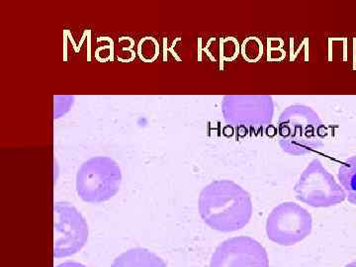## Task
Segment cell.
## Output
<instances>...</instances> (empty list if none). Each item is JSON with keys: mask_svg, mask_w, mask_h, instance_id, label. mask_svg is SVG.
I'll return each mask as SVG.
<instances>
[{"mask_svg": "<svg viewBox=\"0 0 356 267\" xmlns=\"http://www.w3.org/2000/svg\"><path fill=\"white\" fill-rule=\"evenodd\" d=\"M199 214L215 231L231 233L245 228L252 216L250 194L232 180H214L198 199Z\"/></svg>", "mask_w": 356, "mask_h": 267, "instance_id": "obj_1", "label": "cell"}, {"mask_svg": "<svg viewBox=\"0 0 356 267\" xmlns=\"http://www.w3.org/2000/svg\"><path fill=\"white\" fill-rule=\"evenodd\" d=\"M325 127L317 112L304 104L287 107L277 122L278 144L285 154L302 156L324 145Z\"/></svg>", "mask_w": 356, "mask_h": 267, "instance_id": "obj_2", "label": "cell"}, {"mask_svg": "<svg viewBox=\"0 0 356 267\" xmlns=\"http://www.w3.org/2000/svg\"><path fill=\"white\" fill-rule=\"evenodd\" d=\"M121 184L120 166L108 156L88 159L76 173L77 195L86 203L106 202L118 193Z\"/></svg>", "mask_w": 356, "mask_h": 267, "instance_id": "obj_3", "label": "cell"}, {"mask_svg": "<svg viewBox=\"0 0 356 267\" xmlns=\"http://www.w3.org/2000/svg\"><path fill=\"white\" fill-rule=\"evenodd\" d=\"M294 192L299 201L315 208L332 207L346 199L341 185L318 159H314L307 165L295 184Z\"/></svg>", "mask_w": 356, "mask_h": 267, "instance_id": "obj_4", "label": "cell"}, {"mask_svg": "<svg viewBox=\"0 0 356 267\" xmlns=\"http://www.w3.org/2000/svg\"><path fill=\"white\" fill-rule=\"evenodd\" d=\"M274 108L270 95H227L222 102L226 123L245 130L259 131L271 125Z\"/></svg>", "mask_w": 356, "mask_h": 267, "instance_id": "obj_5", "label": "cell"}, {"mask_svg": "<svg viewBox=\"0 0 356 267\" xmlns=\"http://www.w3.org/2000/svg\"><path fill=\"white\" fill-rule=\"evenodd\" d=\"M312 215L298 204L284 202L276 206L266 221V234L271 242L280 245H296L310 236Z\"/></svg>", "mask_w": 356, "mask_h": 267, "instance_id": "obj_6", "label": "cell"}, {"mask_svg": "<svg viewBox=\"0 0 356 267\" xmlns=\"http://www.w3.org/2000/svg\"><path fill=\"white\" fill-rule=\"evenodd\" d=\"M55 259L76 254L83 250L88 240V225L86 218L74 205L65 201L56 202Z\"/></svg>", "mask_w": 356, "mask_h": 267, "instance_id": "obj_7", "label": "cell"}, {"mask_svg": "<svg viewBox=\"0 0 356 267\" xmlns=\"http://www.w3.org/2000/svg\"><path fill=\"white\" fill-rule=\"evenodd\" d=\"M210 267H269L268 255L254 238L235 236L218 245Z\"/></svg>", "mask_w": 356, "mask_h": 267, "instance_id": "obj_8", "label": "cell"}, {"mask_svg": "<svg viewBox=\"0 0 356 267\" xmlns=\"http://www.w3.org/2000/svg\"><path fill=\"white\" fill-rule=\"evenodd\" d=\"M111 267H168L163 259L151 250L135 248L126 250L112 262Z\"/></svg>", "mask_w": 356, "mask_h": 267, "instance_id": "obj_9", "label": "cell"}, {"mask_svg": "<svg viewBox=\"0 0 356 267\" xmlns=\"http://www.w3.org/2000/svg\"><path fill=\"white\" fill-rule=\"evenodd\" d=\"M337 178L346 192V199L356 206V154L341 163Z\"/></svg>", "mask_w": 356, "mask_h": 267, "instance_id": "obj_10", "label": "cell"}, {"mask_svg": "<svg viewBox=\"0 0 356 267\" xmlns=\"http://www.w3.org/2000/svg\"><path fill=\"white\" fill-rule=\"evenodd\" d=\"M74 104V97L70 95L55 96V119L60 118L67 112L70 111V107Z\"/></svg>", "mask_w": 356, "mask_h": 267, "instance_id": "obj_11", "label": "cell"}, {"mask_svg": "<svg viewBox=\"0 0 356 267\" xmlns=\"http://www.w3.org/2000/svg\"><path fill=\"white\" fill-rule=\"evenodd\" d=\"M56 267H86L83 266V264H79V262L74 261H65L63 262V264H58V266Z\"/></svg>", "mask_w": 356, "mask_h": 267, "instance_id": "obj_12", "label": "cell"}, {"mask_svg": "<svg viewBox=\"0 0 356 267\" xmlns=\"http://www.w3.org/2000/svg\"><path fill=\"white\" fill-rule=\"evenodd\" d=\"M344 267H356V261L350 262V264H346Z\"/></svg>", "mask_w": 356, "mask_h": 267, "instance_id": "obj_13", "label": "cell"}]
</instances>
